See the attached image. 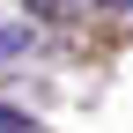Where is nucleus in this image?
Wrapping results in <instances>:
<instances>
[{"instance_id":"f257e3e1","label":"nucleus","mask_w":133,"mask_h":133,"mask_svg":"<svg viewBox=\"0 0 133 133\" xmlns=\"http://www.w3.org/2000/svg\"><path fill=\"white\" fill-rule=\"evenodd\" d=\"M30 22H0V66H15V59H30Z\"/></svg>"},{"instance_id":"f03ea898","label":"nucleus","mask_w":133,"mask_h":133,"mask_svg":"<svg viewBox=\"0 0 133 133\" xmlns=\"http://www.w3.org/2000/svg\"><path fill=\"white\" fill-rule=\"evenodd\" d=\"M37 15H74V8H96V0H30Z\"/></svg>"},{"instance_id":"7ed1b4c3","label":"nucleus","mask_w":133,"mask_h":133,"mask_svg":"<svg viewBox=\"0 0 133 133\" xmlns=\"http://www.w3.org/2000/svg\"><path fill=\"white\" fill-rule=\"evenodd\" d=\"M0 133H37V126H30L22 111H8V104H0Z\"/></svg>"}]
</instances>
